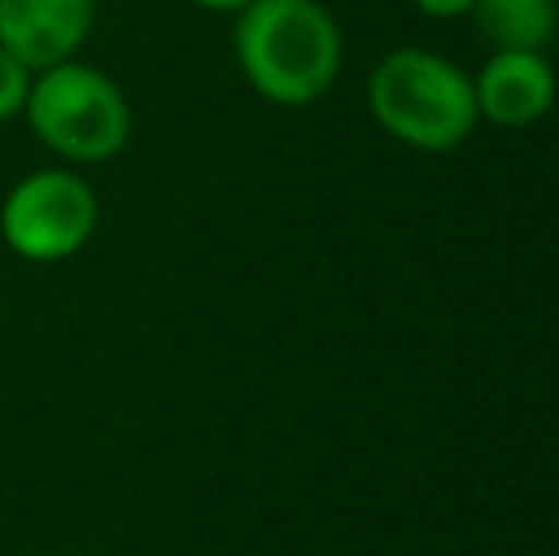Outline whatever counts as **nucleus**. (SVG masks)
<instances>
[{"label":"nucleus","instance_id":"1","mask_svg":"<svg viewBox=\"0 0 559 556\" xmlns=\"http://www.w3.org/2000/svg\"><path fill=\"white\" fill-rule=\"evenodd\" d=\"M233 54L255 96L278 107H309L332 92L343 69V31L328 4L251 0L236 12Z\"/></svg>","mask_w":559,"mask_h":556},{"label":"nucleus","instance_id":"2","mask_svg":"<svg viewBox=\"0 0 559 556\" xmlns=\"http://www.w3.org/2000/svg\"><path fill=\"white\" fill-rule=\"evenodd\" d=\"M366 104L384 134L423 153H449L479 122L472 76L442 54L419 46H404L377 61Z\"/></svg>","mask_w":559,"mask_h":556},{"label":"nucleus","instance_id":"3","mask_svg":"<svg viewBox=\"0 0 559 556\" xmlns=\"http://www.w3.org/2000/svg\"><path fill=\"white\" fill-rule=\"evenodd\" d=\"M23 119L31 134L69 168L115 161L133 134V111L122 84L81 58L35 73Z\"/></svg>","mask_w":559,"mask_h":556},{"label":"nucleus","instance_id":"4","mask_svg":"<svg viewBox=\"0 0 559 556\" xmlns=\"http://www.w3.org/2000/svg\"><path fill=\"white\" fill-rule=\"evenodd\" d=\"M99 229V194L69 164L35 168L8 187L0 202V237L23 263L53 268L92 245Z\"/></svg>","mask_w":559,"mask_h":556},{"label":"nucleus","instance_id":"5","mask_svg":"<svg viewBox=\"0 0 559 556\" xmlns=\"http://www.w3.org/2000/svg\"><path fill=\"white\" fill-rule=\"evenodd\" d=\"M96 27V0H0V46L31 73L76 58Z\"/></svg>","mask_w":559,"mask_h":556},{"label":"nucleus","instance_id":"6","mask_svg":"<svg viewBox=\"0 0 559 556\" xmlns=\"http://www.w3.org/2000/svg\"><path fill=\"white\" fill-rule=\"evenodd\" d=\"M472 88H476L479 119L522 130L552 111L556 69L548 66L545 50H495Z\"/></svg>","mask_w":559,"mask_h":556},{"label":"nucleus","instance_id":"7","mask_svg":"<svg viewBox=\"0 0 559 556\" xmlns=\"http://www.w3.org/2000/svg\"><path fill=\"white\" fill-rule=\"evenodd\" d=\"M479 31L495 50H545L556 35V0H476Z\"/></svg>","mask_w":559,"mask_h":556},{"label":"nucleus","instance_id":"8","mask_svg":"<svg viewBox=\"0 0 559 556\" xmlns=\"http://www.w3.org/2000/svg\"><path fill=\"white\" fill-rule=\"evenodd\" d=\"M31 84H35V73H31L15 54H8L4 46H0V122L23 119Z\"/></svg>","mask_w":559,"mask_h":556},{"label":"nucleus","instance_id":"9","mask_svg":"<svg viewBox=\"0 0 559 556\" xmlns=\"http://www.w3.org/2000/svg\"><path fill=\"white\" fill-rule=\"evenodd\" d=\"M412 4L430 20H461V15H472L476 0H412Z\"/></svg>","mask_w":559,"mask_h":556},{"label":"nucleus","instance_id":"10","mask_svg":"<svg viewBox=\"0 0 559 556\" xmlns=\"http://www.w3.org/2000/svg\"><path fill=\"white\" fill-rule=\"evenodd\" d=\"M194 8H202V12H222V15H236L243 12V8L251 4V0H191Z\"/></svg>","mask_w":559,"mask_h":556},{"label":"nucleus","instance_id":"11","mask_svg":"<svg viewBox=\"0 0 559 556\" xmlns=\"http://www.w3.org/2000/svg\"><path fill=\"white\" fill-rule=\"evenodd\" d=\"M312 4H324V0H312Z\"/></svg>","mask_w":559,"mask_h":556}]
</instances>
